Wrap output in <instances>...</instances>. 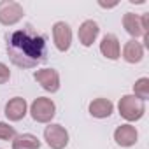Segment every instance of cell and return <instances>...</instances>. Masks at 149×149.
I'll use <instances>...</instances> for the list:
<instances>
[{"mask_svg": "<svg viewBox=\"0 0 149 149\" xmlns=\"http://www.w3.org/2000/svg\"><path fill=\"white\" fill-rule=\"evenodd\" d=\"M6 51L13 65L19 68H35L47 60L46 35L37 32L32 25L6 35Z\"/></svg>", "mask_w": 149, "mask_h": 149, "instance_id": "1", "label": "cell"}, {"mask_svg": "<svg viewBox=\"0 0 149 149\" xmlns=\"http://www.w3.org/2000/svg\"><path fill=\"white\" fill-rule=\"evenodd\" d=\"M118 111L123 119H126L128 123H133V121H139L146 114V104L133 95H123L119 98Z\"/></svg>", "mask_w": 149, "mask_h": 149, "instance_id": "2", "label": "cell"}, {"mask_svg": "<svg viewBox=\"0 0 149 149\" xmlns=\"http://www.w3.org/2000/svg\"><path fill=\"white\" fill-rule=\"evenodd\" d=\"M30 116L37 123H51V119L56 116V105L47 97H39L30 105Z\"/></svg>", "mask_w": 149, "mask_h": 149, "instance_id": "3", "label": "cell"}, {"mask_svg": "<svg viewBox=\"0 0 149 149\" xmlns=\"http://www.w3.org/2000/svg\"><path fill=\"white\" fill-rule=\"evenodd\" d=\"M25 16V9L21 4L13 0H0V23L4 26H13L19 23Z\"/></svg>", "mask_w": 149, "mask_h": 149, "instance_id": "4", "label": "cell"}, {"mask_svg": "<svg viewBox=\"0 0 149 149\" xmlns=\"http://www.w3.org/2000/svg\"><path fill=\"white\" fill-rule=\"evenodd\" d=\"M44 140L51 149H65L68 146V132L58 123H49L44 128Z\"/></svg>", "mask_w": 149, "mask_h": 149, "instance_id": "5", "label": "cell"}, {"mask_svg": "<svg viewBox=\"0 0 149 149\" xmlns=\"http://www.w3.org/2000/svg\"><path fill=\"white\" fill-rule=\"evenodd\" d=\"M33 79L42 86V90L49 93H56L60 90V74L54 68H40L33 72Z\"/></svg>", "mask_w": 149, "mask_h": 149, "instance_id": "6", "label": "cell"}, {"mask_svg": "<svg viewBox=\"0 0 149 149\" xmlns=\"http://www.w3.org/2000/svg\"><path fill=\"white\" fill-rule=\"evenodd\" d=\"M53 42L56 46V49L60 53H65L70 49L72 44V30L68 26V23L65 21H56L53 25Z\"/></svg>", "mask_w": 149, "mask_h": 149, "instance_id": "7", "label": "cell"}, {"mask_svg": "<svg viewBox=\"0 0 149 149\" xmlns=\"http://www.w3.org/2000/svg\"><path fill=\"white\" fill-rule=\"evenodd\" d=\"M4 114L9 121H21L26 114H28V105H26V100L23 97H14L11 98L7 104H6V109H4Z\"/></svg>", "mask_w": 149, "mask_h": 149, "instance_id": "8", "label": "cell"}, {"mask_svg": "<svg viewBox=\"0 0 149 149\" xmlns=\"http://www.w3.org/2000/svg\"><path fill=\"white\" fill-rule=\"evenodd\" d=\"M114 140H116V144L121 146V147H132V146H135L137 140H139V132H137V128H135L133 125H130V123L121 125V126H118V128L114 130Z\"/></svg>", "mask_w": 149, "mask_h": 149, "instance_id": "9", "label": "cell"}, {"mask_svg": "<svg viewBox=\"0 0 149 149\" xmlns=\"http://www.w3.org/2000/svg\"><path fill=\"white\" fill-rule=\"evenodd\" d=\"M100 33V28H98V23L93 21V19H86L81 23L79 30H77V37H79V42L84 46V47H90L93 46V42L97 40Z\"/></svg>", "mask_w": 149, "mask_h": 149, "instance_id": "10", "label": "cell"}, {"mask_svg": "<svg viewBox=\"0 0 149 149\" xmlns=\"http://www.w3.org/2000/svg\"><path fill=\"white\" fill-rule=\"evenodd\" d=\"M100 53L107 60H119L121 58V44L114 33H105L100 42Z\"/></svg>", "mask_w": 149, "mask_h": 149, "instance_id": "11", "label": "cell"}, {"mask_svg": "<svg viewBox=\"0 0 149 149\" xmlns=\"http://www.w3.org/2000/svg\"><path fill=\"white\" fill-rule=\"evenodd\" d=\"M90 114L97 119H105L109 118L112 112H114V104L109 100V98H95L90 102V107H88Z\"/></svg>", "mask_w": 149, "mask_h": 149, "instance_id": "12", "label": "cell"}, {"mask_svg": "<svg viewBox=\"0 0 149 149\" xmlns=\"http://www.w3.org/2000/svg\"><path fill=\"white\" fill-rule=\"evenodd\" d=\"M142 58H144V47H142V44L137 42L135 39L128 40L125 44V47H123V60L126 63L135 65V63H140Z\"/></svg>", "mask_w": 149, "mask_h": 149, "instance_id": "13", "label": "cell"}, {"mask_svg": "<svg viewBox=\"0 0 149 149\" xmlns=\"http://www.w3.org/2000/svg\"><path fill=\"white\" fill-rule=\"evenodd\" d=\"M123 28H125L126 33L132 35L135 40H137V37H142V35H144L142 25H140V16H139V14L126 13V14L123 16Z\"/></svg>", "mask_w": 149, "mask_h": 149, "instance_id": "14", "label": "cell"}, {"mask_svg": "<svg viewBox=\"0 0 149 149\" xmlns=\"http://www.w3.org/2000/svg\"><path fill=\"white\" fill-rule=\"evenodd\" d=\"M40 140L33 133H21L13 139V149H39Z\"/></svg>", "mask_w": 149, "mask_h": 149, "instance_id": "15", "label": "cell"}, {"mask_svg": "<svg viewBox=\"0 0 149 149\" xmlns=\"http://www.w3.org/2000/svg\"><path fill=\"white\" fill-rule=\"evenodd\" d=\"M133 97H137L142 102H146L149 98V79L147 77H140V79L135 81V84H133Z\"/></svg>", "mask_w": 149, "mask_h": 149, "instance_id": "16", "label": "cell"}, {"mask_svg": "<svg viewBox=\"0 0 149 149\" xmlns=\"http://www.w3.org/2000/svg\"><path fill=\"white\" fill-rule=\"evenodd\" d=\"M16 135H18V133H16L14 126H11L9 123L0 121V140H6V142H9V140H13Z\"/></svg>", "mask_w": 149, "mask_h": 149, "instance_id": "17", "label": "cell"}, {"mask_svg": "<svg viewBox=\"0 0 149 149\" xmlns=\"http://www.w3.org/2000/svg\"><path fill=\"white\" fill-rule=\"evenodd\" d=\"M11 79V70L6 63H0V84H6Z\"/></svg>", "mask_w": 149, "mask_h": 149, "instance_id": "18", "label": "cell"}]
</instances>
